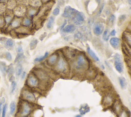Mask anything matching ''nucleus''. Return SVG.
I'll list each match as a JSON object with an SVG mask.
<instances>
[{
  "mask_svg": "<svg viewBox=\"0 0 131 117\" xmlns=\"http://www.w3.org/2000/svg\"><path fill=\"white\" fill-rule=\"evenodd\" d=\"M116 32L115 29H113L112 32L110 33V35L112 36H114L116 35Z\"/></svg>",
  "mask_w": 131,
  "mask_h": 117,
  "instance_id": "46",
  "label": "nucleus"
},
{
  "mask_svg": "<svg viewBox=\"0 0 131 117\" xmlns=\"http://www.w3.org/2000/svg\"><path fill=\"white\" fill-rule=\"evenodd\" d=\"M113 101V96L111 94L106 95L104 98V104L105 105L109 106L111 105Z\"/></svg>",
  "mask_w": 131,
  "mask_h": 117,
  "instance_id": "25",
  "label": "nucleus"
},
{
  "mask_svg": "<svg viewBox=\"0 0 131 117\" xmlns=\"http://www.w3.org/2000/svg\"><path fill=\"white\" fill-rule=\"evenodd\" d=\"M15 73V68H14L13 64H11L8 66L7 70V75L9 78L10 77L13 76Z\"/></svg>",
  "mask_w": 131,
  "mask_h": 117,
  "instance_id": "27",
  "label": "nucleus"
},
{
  "mask_svg": "<svg viewBox=\"0 0 131 117\" xmlns=\"http://www.w3.org/2000/svg\"><path fill=\"white\" fill-rule=\"evenodd\" d=\"M54 21H55V18L52 16H51L48 18V21H47V25H46L47 28L48 29H50L52 28L53 24H54Z\"/></svg>",
  "mask_w": 131,
  "mask_h": 117,
  "instance_id": "30",
  "label": "nucleus"
},
{
  "mask_svg": "<svg viewBox=\"0 0 131 117\" xmlns=\"http://www.w3.org/2000/svg\"><path fill=\"white\" fill-rule=\"evenodd\" d=\"M23 71L24 68L22 64L21 63L16 64V66L15 68V75L16 76V77H20Z\"/></svg>",
  "mask_w": 131,
  "mask_h": 117,
  "instance_id": "20",
  "label": "nucleus"
},
{
  "mask_svg": "<svg viewBox=\"0 0 131 117\" xmlns=\"http://www.w3.org/2000/svg\"><path fill=\"white\" fill-rule=\"evenodd\" d=\"M110 34L109 33V30L108 29H105L104 33H103V39L104 41H108L109 39Z\"/></svg>",
  "mask_w": 131,
  "mask_h": 117,
  "instance_id": "35",
  "label": "nucleus"
},
{
  "mask_svg": "<svg viewBox=\"0 0 131 117\" xmlns=\"http://www.w3.org/2000/svg\"><path fill=\"white\" fill-rule=\"evenodd\" d=\"M0 43L8 50H13L15 45V41L11 38H6L2 37L0 38Z\"/></svg>",
  "mask_w": 131,
  "mask_h": 117,
  "instance_id": "5",
  "label": "nucleus"
},
{
  "mask_svg": "<svg viewBox=\"0 0 131 117\" xmlns=\"http://www.w3.org/2000/svg\"><path fill=\"white\" fill-rule=\"evenodd\" d=\"M59 12H60V9H59L58 8H55L54 10H53L52 14L53 16H56L59 15Z\"/></svg>",
  "mask_w": 131,
  "mask_h": 117,
  "instance_id": "40",
  "label": "nucleus"
},
{
  "mask_svg": "<svg viewBox=\"0 0 131 117\" xmlns=\"http://www.w3.org/2000/svg\"><path fill=\"white\" fill-rule=\"evenodd\" d=\"M32 20L28 17H25L22 19V24L23 26L26 27H29L32 25Z\"/></svg>",
  "mask_w": 131,
  "mask_h": 117,
  "instance_id": "21",
  "label": "nucleus"
},
{
  "mask_svg": "<svg viewBox=\"0 0 131 117\" xmlns=\"http://www.w3.org/2000/svg\"><path fill=\"white\" fill-rule=\"evenodd\" d=\"M34 103L21 99L19 100L16 108V113L15 115L17 117H28L31 115L33 111Z\"/></svg>",
  "mask_w": 131,
  "mask_h": 117,
  "instance_id": "1",
  "label": "nucleus"
},
{
  "mask_svg": "<svg viewBox=\"0 0 131 117\" xmlns=\"http://www.w3.org/2000/svg\"><path fill=\"white\" fill-rule=\"evenodd\" d=\"M130 9H131V7H130Z\"/></svg>",
  "mask_w": 131,
  "mask_h": 117,
  "instance_id": "52",
  "label": "nucleus"
},
{
  "mask_svg": "<svg viewBox=\"0 0 131 117\" xmlns=\"http://www.w3.org/2000/svg\"><path fill=\"white\" fill-rule=\"evenodd\" d=\"M0 117H1V116H0Z\"/></svg>",
  "mask_w": 131,
  "mask_h": 117,
  "instance_id": "54",
  "label": "nucleus"
},
{
  "mask_svg": "<svg viewBox=\"0 0 131 117\" xmlns=\"http://www.w3.org/2000/svg\"><path fill=\"white\" fill-rule=\"evenodd\" d=\"M114 66L115 69L119 73H122L123 71V65L122 62L121 55L116 53L114 57Z\"/></svg>",
  "mask_w": 131,
  "mask_h": 117,
  "instance_id": "6",
  "label": "nucleus"
},
{
  "mask_svg": "<svg viewBox=\"0 0 131 117\" xmlns=\"http://www.w3.org/2000/svg\"><path fill=\"white\" fill-rule=\"evenodd\" d=\"M48 1V0H42V1L44 2H47Z\"/></svg>",
  "mask_w": 131,
  "mask_h": 117,
  "instance_id": "50",
  "label": "nucleus"
},
{
  "mask_svg": "<svg viewBox=\"0 0 131 117\" xmlns=\"http://www.w3.org/2000/svg\"><path fill=\"white\" fill-rule=\"evenodd\" d=\"M16 108H17V105L16 102L14 101H11L9 105V111H10V114L12 116L15 114Z\"/></svg>",
  "mask_w": 131,
  "mask_h": 117,
  "instance_id": "24",
  "label": "nucleus"
},
{
  "mask_svg": "<svg viewBox=\"0 0 131 117\" xmlns=\"http://www.w3.org/2000/svg\"><path fill=\"white\" fill-rule=\"evenodd\" d=\"M128 2L130 5H131V0H128Z\"/></svg>",
  "mask_w": 131,
  "mask_h": 117,
  "instance_id": "49",
  "label": "nucleus"
},
{
  "mask_svg": "<svg viewBox=\"0 0 131 117\" xmlns=\"http://www.w3.org/2000/svg\"><path fill=\"white\" fill-rule=\"evenodd\" d=\"M13 14L16 17L21 18L24 17L27 14V8L23 5L16 6L13 9Z\"/></svg>",
  "mask_w": 131,
  "mask_h": 117,
  "instance_id": "8",
  "label": "nucleus"
},
{
  "mask_svg": "<svg viewBox=\"0 0 131 117\" xmlns=\"http://www.w3.org/2000/svg\"><path fill=\"white\" fill-rule=\"evenodd\" d=\"M8 11L9 12H7V11H6L5 13L3 15L5 26H8L9 25L10 23L14 18V16L13 10H11V12H9L10 10L8 9Z\"/></svg>",
  "mask_w": 131,
  "mask_h": 117,
  "instance_id": "13",
  "label": "nucleus"
},
{
  "mask_svg": "<svg viewBox=\"0 0 131 117\" xmlns=\"http://www.w3.org/2000/svg\"><path fill=\"white\" fill-rule=\"evenodd\" d=\"M39 10L38 9V8L30 6L29 8L27 9V17H28L30 18H33L37 16L39 13Z\"/></svg>",
  "mask_w": 131,
  "mask_h": 117,
  "instance_id": "16",
  "label": "nucleus"
},
{
  "mask_svg": "<svg viewBox=\"0 0 131 117\" xmlns=\"http://www.w3.org/2000/svg\"><path fill=\"white\" fill-rule=\"evenodd\" d=\"M110 44L113 48L117 49L120 47V40L116 37H112L110 40Z\"/></svg>",
  "mask_w": 131,
  "mask_h": 117,
  "instance_id": "17",
  "label": "nucleus"
},
{
  "mask_svg": "<svg viewBox=\"0 0 131 117\" xmlns=\"http://www.w3.org/2000/svg\"><path fill=\"white\" fill-rule=\"evenodd\" d=\"M100 0H96V1H97V2L98 3H99L100 2Z\"/></svg>",
  "mask_w": 131,
  "mask_h": 117,
  "instance_id": "51",
  "label": "nucleus"
},
{
  "mask_svg": "<svg viewBox=\"0 0 131 117\" xmlns=\"http://www.w3.org/2000/svg\"><path fill=\"white\" fill-rule=\"evenodd\" d=\"M126 16H124V15L120 16V17H119V19H118V25H121V24L124 22V21L126 20Z\"/></svg>",
  "mask_w": 131,
  "mask_h": 117,
  "instance_id": "38",
  "label": "nucleus"
},
{
  "mask_svg": "<svg viewBox=\"0 0 131 117\" xmlns=\"http://www.w3.org/2000/svg\"><path fill=\"white\" fill-rule=\"evenodd\" d=\"M7 109H8V104L7 103H5L3 105V106L2 108V113H1L2 117H6Z\"/></svg>",
  "mask_w": 131,
  "mask_h": 117,
  "instance_id": "36",
  "label": "nucleus"
},
{
  "mask_svg": "<svg viewBox=\"0 0 131 117\" xmlns=\"http://www.w3.org/2000/svg\"><path fill=\"white\" fill-rule=\"evenodd\" d=\"M83 38V36L82 35V34L79 33H77L76 34H75V40H81Z\"/></svg>",
  "mask_w": 131,
  "mask_h": 117,
  "instance_id": "41",
  "label": "nucleus"
},
{
  "mask_svg": "<svg viewBox=\"0 0 131 117\" xmlns=\"http://www.w3.org/2000/svg\"><path fill=\"white\" fill-rule=\"evenodd\" d=\"M5 26L4 18L3 16L0 15V28H3Z\"/></svg>",
  "mask_w": 131,
  "mask_h": 117,
  "instance_id": "39",
  "label": "nucleus"
},
{
  "mask_svg": "<svg viewBox=\"0 0 131 117\" xmlns=\"http://www.w3.org/2000/svg\"><path fill=\"white\" fill-rule=\"evenodd\" d=\"M118 80H119V85H120V87L122 89H126V88L127 87V83L126 79H125L124 77H120L119 78Z\"/></svg>",
  "mask_w": 131,
  "mask_h": 117,
  "instance_id": "29",
  "label": "nucleus"
},
{
  "mask_svg": "<svg viewBox=\"0 0 131 117\" xmlns=\"http://www.w3.org/2000/svg\"><path fill=\"white\" fill-rule=\"evenodd\" d=\"M76 28L74 25H68L65 26L63 29L64 33H72L75 30Z\"/></svg>",
  "mask_w": 131,
  "mask_h": 117,
  "instance_id": "22",
  "label": "nucleus"
},
{
  "mask_svg": "<svg viewBox=\"0 0 131 117\" xmlns=\"http://www.w3.org/2000/svg\"><path fill=\"white\" fill-rule=\"evenodd\" d=\"M88 65L87 61L82 54L79 55L76 60L75 68L77 70H81L85 69Z\"/></svg>",
  "mask_w": 131,
  "mask_h": 117,
  "instance_id": "4",
  "label": "nucleus"
},
{
  "mask_svg": "<svg viewBox=\"0 0 131 117\" xmlns=\"http://www.w3.org/2000/svg\"><path fill=\"white\" fill-rule=\"evenodd\" d=\"M104 28L105 27L103 24L101 23H95L93 26V33L95 35L99 36L104 33Z\"/></svg>",
  "mask_w": 131,
  "mask_h": 117,
  "instance_id": "12",
  "label": "nucleus"
},
{
  "mask_svg": "<svg viewBox=\"0 0 131 117\" xmlns=\"http://www.w3.org/2000/svg\"><path fill=\"white\" fill-rule=\"evenodd\" d=\"M15 80V77L14 76V75L12 76H11V77H10L9 78V81L10 82H12L13 81H14Z\"/></svg>",
  "mask_w": 131,
  "mask_h": 117,
  "instance_id": "45",
  "label": "nucleus"
},
{
  "mask_svg": "<svg viewBox=\"0 0 131 117\" xmlns=\"http://www.w3.org/2000/svg\"><path fill=\"white\" fill-rule=\"evenodd\" d=\"M58 60V55L56 53H53L48 57L47 63L49 66H54L56 64Z\"/></svg>",
  "mask_w": 131,
  "mask_h": 117,
  "instance_id": "14",
  "label": "nucleus"
},
{
  "mask_svg": "<svg viewBox=\"0 0 131 117\" xmlns=\"http://www.w3.org/2000/svg\"><path fill=\"white\" fill-rule=\"evenodd\" d=\"M47 34L46 33H44L41 34L40 35V36H39V40H40V41H43V40L46 38V36H47Z\"/></svg>",
  "mask_w": 131,
  "mask_h": 117,
  "instance_id": "43",
  "label": "nucleus"
},
{
  "mask_svg": "<svg viewBox=\"0 0 131 117\" xmlns=\"http://www.w3.org/2000/svg\"><path fill=\"white\" fill-rule=\"evenodd\" d=\"M4 57L6 60H7L8 62H11L13 61V55L9 51H6L4 53Z\"/></svg>",
  "mask_w": 131,
  "mask_h": 117,
  "instance_id": "32",
  "label": "nucleus"
},
{
  "mask_svg": "<svg viewBox=\"0 0 131 117\" xmlns=\"http://www.w3.org/2000/svg\"><path fill=\"white\" fill-rule=\"evenodd\" d=\"M40 85V80L32 72H30L27 77L26 80V86L30 89L39 88Z\"/></svg>",
  "mask_w": 131,
  "mask_h": 117,
  "instance_id": "2",
  "label": "nucleus"
},
{
  "mask_svg": "<svg viewBox=\"0 0 131 117\" xmlns=\"http://www.w3.org/2000/svg\"><path fill=\"white\" fill-rule=\"evenodd\" d=\"M48 56H49V52L48 51H46L44 55L35 58L34 60V62L35 63L41 62H42L43 61L45 60L46 58L48 57Z\"/></svg>",
  "mask_w": 131,
  "mask_h": 117,
  "instance_id": "26",
  "label": "nucleus"
},
{
  "mask_svg": "<svg viewBox=\"0 0 131 117\" xmlns=\"http://www.w3.org/2000/svg\"><path fill=\"white\" fill-rule=\"evenodd\" d=\"M16 54L17 55H24V49L21 44H19L17 45L16 48Z\"/></svg>",
  "mask_w": 131,
  "mask_h": 117,
  "instance_id": "33",
  "label": "nucleus"
},
{
  "mask_svg": "<svg viewBox=\"0 0 131 117\" xmlns=\"http://www.w3.org/2000/svg\"><path fill=\"white\" fill-rule=\"evenodd\" d=\"M39 43V41L37 39H33L29 43V48L31 50H33L37 48Z\"/></svg>",
  "mask_w": 131,
  "mask_h": 117,
  "instance_id": "28",
  "label": "nucleus"
},
{
  "mask_svg": "<svg viewBox=\"0 0 131 117\" xmlns=\"http://www.w3.org/2000/svg\"><path fill=\"white\" fill-rule=\"evenodd\" d=\"M77 11L75 9L71 7L70 6H66L65 7L64 13L63 14L62 16L65 17L70 18L71 17H74L76 14Z\"/></svg>",
  "mask_w": 131,
  "mask_h": 117,
  "instance_id": "11",
  "label": "nucleus"
},
{
  "mask_svg": "<svg viewBox=\"0 0 131 117\" xmlns=\"http://www.w3.org/2000/svg\"><path fill=\"white\" fill-rule=\"evenodd\" d=\"M22 22V20L20 17H16L15 18H14L13 20L12 21L8 27H10L11 29L19 28L21 25Z\"/></svg>",
  "mask_w": 131,
  "mask_h": 117,
  "instance_id": "15",
  "label": "nucleus"
},
{
  "mask_svg": "<svg viewBox=\"0 0 131 117\" xmlns=\"http://www.w3.org/2000/svg\"><path fill=\"white\" fill-rule=\"evenodd\" d=\"M87 52L88 53V54L90 55V57L95 62H99V58L97 57V55L94 52V51L93 50H92V49L89 47H88L87 48Z\"/></svg>",
  "mask_w": 131,
  "mask_h": 117,
  "instance_id": "19",
  "label": "nucleus"
},
{
  "mask_svg": "<svg viewBox=\"0 0 131 117\" xmlns=\"http://www.w3.org/2000/svg\"><path fill=\"white\" fill-rule=\"evenodd\" d=\"M75 117H82V116L81 115H77Z\"/></svg>",
  "mask_w": 131,
  "mask_h": 117,
  "instance_id": "48",
  "label": "nucleus"
},
{
  "mask_svg": "<svg viewBox=\"0 0 131 117\" xmlns=\"http://www.w3.org/2000/svg\"><path fill=\"white\" fill-rule=\"evenodd\" d=\"M104 4H103L102 6H100V8H99V9L98 10V15H100L101 14H102V11H103V10L104 9Z\"/></svg>",
  "mask_w": 131,
  "mask_h": 117,
  "instance_id": "44",
  "label": "nucleus"
},
{
  "mask_svg": "<svg viewBox=\"0 0 131 117\" xmlns=\"http://www.w3.org/2000/svg\"><path fill=\"white\" fill-rule=\"evenodd\" d=\"M55 65L57 70L60 72L65 73L68 69V64L67 62L63 57H61L58 59Z\"/></svg>",
  "mask_w": 131,
  "mask_h": 117,
  "instance_id": "7",
  "label": "nucleus"
},
{
  "mask_svg": "<svg viewBox=\"0 0 131 117\" xmlns=\"http://www.w3.org/2000/svg\"><path fill=\"white\" fill-rule=\"evenodd\" d=\"M41 2L40 0H30V4L32 7L38 8L39 6L40 5Z\"/></svg>",
  "mask_w": 131,
  "mask_h": 117,
  "instance_id": "31",
  "label": "nucleus"
},
{
  "mask_svg": "<svg viewBox=\"0 0 131 117\" xmlns=\"http://www.w3.org/2000/svg\"><path fill=\"white\" fill-rule=\"evenodd\" d=\"M8 66L7 65L4 61H0V70L4 76L7 75V70Z\"/></svg>",
  "mask_w": 131,
  "mask_h": 117,
  "instance_id": "23",
  "label": "nucleus"
},
{
  "mask_svg": "<svg viewBox=\"0 0 131 117\" xmlns=\"http://www.w3.org/2000/svg\"><path fill=\"white\" fill-rule=\"evenodd\" d=\"M20 98L22 100L34 104L37 102V98L35 94L30 88L27 87L24 88L22 90L20 94Z\"/></svg>",
  "mask_w": 131,
  "mask_h": 117,
  "instance_id": "3",
  "label": "nucleus"
},
{
  "mask_svg": "<svg viewBox=\"0 0 131 117\" xmlns=\"http://www.w3.org/2000/svg\"></svg>",
  "mask_w": 131,
  "mask_h": 117,
  "instance_id": "53",
  "label": "nucleus"
},
{
  "mask_svg": "<svg viewBox=\"0 0 131 117\" xmlns=\"http://www.w3.org/2000/svg\"><path fill=\"white\" fill-rule=\"evenodd\" d=\"M90 107L87 104H82L79 108V112L81 116L85 115L86 114L90 112Z\"/></svg>",
  "mask_w": 131,
  "mask_h": 117,
  "instance_id": "18",
  "label": "nucleus"
},
{
  "mask_svg": "<svg viewBox=\"0 0 131 117\" xmlns=\"http://www.w3.org/2000/svg\"><path fill=\"white\" fill-rule=\"evenodd\" d=\"M85 16L82 12L77 11L73 17V22L77 25H81L85 22Z\"/></svg>",
  "mask_w": 131,
  "mask_h": 117,
  "instance_id": "10",
  "label": "nucleus"
},
{
  "mask_svg": "<svg viewBox=\"0 0 131 117\" xmlns=\"http://www.w3.org/2000/svg\"><path fill=\"white\" fill-rule=\"evenodd\" d=\"M127 40L129 42V45L131 46V36H129L127 37Z\"/></svg>",
  "mask_w": 131,
  "mask_h": 117,
  "instance_id": "47",
  "label": "nucleus"
},
{
  "mask_svg": "<svg viewBox=\"0 0 131 117\" xmlns=\"http://www.w3.org/2000/svg\"><path fill=\"white\" fill-rule=\"evenodd\" d=\"M115 20V17L114 15H112L110 16V17L109 18V20H108V22H109L108 24H109V25L111 27L113 25H114Z\"/></svg>",
  "mask_w": 131,
  "mask_h": 117,
  "instance_id": "37",
  "label": "nucleus"
},
{
  "mask_svg": "<svg viewBox=\"0 0 131 117\" xmlns=\"http://www.w3.org/2000/svg\"><path fill=\"white\" fill-rule=\"evenodd\" d=\"M27 77V72L26 71H23V72L21 74V75L20 76V78L21 79V80H25V79Z\"/></svg>",
  "mask_w": 131,
  "mask_h": 117,
  "instance_id": "42",
  "label": "nucleus"
},
{
  "mask_svg": "<svg viewBox=\"0 0 131 117\" xmlns=\"http://www.w3.org/2000/svg\"><path fill=\"white\" fill-rule=\"evenodd\" d=\"M17 88V83L14 81L11 82L10 92L11 94H13Z\"/></svg>",
  "mask_w": 131,
  "mask_h": 117,
  "instance_id": "34",
  "label": "nucleus"
},
{
  "mask_svg": "<svg viewBox=\"0 0 131 117\" xmlns=\"http://www.w3.org/2000/svg\"><path fill=\"white\" fill-rule=\"evenodd\" d=\"M33 72L35 74V75L38 77V78L41 82H47L49 79L48 76L46 71L41 69L37 68L34 70Z\"/></svg>",
  "mask_w": 131,
  "mask_h": 117,
  "instance_id": "9",
  "label": "nucleus"
}]
</instances>
